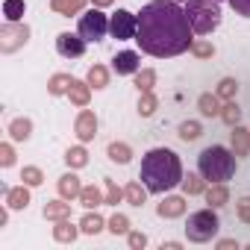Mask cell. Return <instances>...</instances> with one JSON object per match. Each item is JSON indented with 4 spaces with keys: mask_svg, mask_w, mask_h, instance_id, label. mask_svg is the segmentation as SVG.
Masks as SVG:
<instances>
[{
    "mask_svg": "<svg viewBox=\"0 0 250 250\" xmlns=\"http://www.w3.org/2000/svg\"><path fill=\"white\" fill-rule=\"evenodd\" d=\"M56 50L65 56V59H77V56H83V50H85V39L77 33H62L59 39H56Z\"/></svg>",
    "mask_w": 250,
    "mask_h": 250,
    "instance_id": "8",
    "label": "cell"
},
{
    "mask_svg": "<svg viewBox=\"0 0 250 250\" xmlns=\"http://www.w3.org/2000/svg\"><path fill=\"white\" fill-rule=\"evenodd\" d=\"M218 227H221V221H218V215L212 209H197L186 221V235H188V241L203 244V241H209L218 232Z\"/></svg>",
    "mask_w": 250,
    "mask_h": 250,
    "instance_id": "5",
    "label": "cell"
},
{
    "mask_svg": "<svg viewBox=\"0 0 250 250\" xmlns=\"http://www.w3.org/2000/svg\"><path fill=\"white\" fill-rule=\"evenodd\" d=\"M183 186H186V191H191V194H194V191H200V180H197V177L183 180Z\"/></svg>",
    "mask_w": 250,
    "mask_h": 250,
    "instance_id": "31",
    "label": "cell"
},
{
    "mask_svg": "<svg viewBox=\"0 0 250 250\" xmlns=\"http://www.w3.org/2000/svg\"><path fill=\"white\" fill-rule=\"evenodd\" d=\"M186 15L191 21V30L200 36H209L218 24H221V9L215 0H188Z\"/></svg>",
    "mask_w": 250,
    "mask_h": 250,
    "instance_id": "4",
    "label": "cell"
},
{
    "mask_svg": "<svg viewBox=\"0 0 250 250\" xmlns=\"http://www.w3.org/2000/svg\"><path fill=\"white\" fill-rule=\"evenodd\" d=\"M83 200H85V206H97V203H100L97 188H85V191H83Z\"/></svg>",
    "mask_w": 250,
    "mask_h": 250,
    "instance_id": "28",
    "label": "cell"
},
{
    "mask_svg": "<svg viewBox=\"0 0 250 250\" xmlns=\"http://www.w3.org/2000/svg\"><path fill=\"white\" fill-rule=\"evenodd\" d=\"M12 139H30V121H15L12 124Z\"/></svg>",
    "mask_w": 250,
    "mask_h": 250,
    "instance_id": "16",
    "label": "cell"
},
{
    "mask_svg": "<svg viewBox=\"0 0 250 250\" xmlns=\"http://www.w3.org/2000/svg\"><path fill=\"white\" fill-rule=\"evenodd\" d=\"M109 156L124 165V162H130V147H127V145H112V147H109Z\"/></svg>",
    "mask_w": 250,
    "mask_h": 250,
    "instance_id": "14",
    "label": "cell"
},
{
    "mask_svg": "<svg viewBox=\"0 0 250 250\" xmlns=\"http://www.w3.org/2000/svg\"><path fill=\"white\" fill-rule=\"evenodd\" d=\"M109 30H112V36H115L118 42H130V39H136V33H139V15H133V12H127V9H118V12L109 18Z\"/></svg>",
    "mask_w": 250,
    "mask_h": 250,
    "instance_id": "6",
    "label": "cell"
},
{
    "mask_svg": "<svg viewBox=\"0 0 250 250\" xmlns=\"http://www.w3.org/2000/svg\"><path fill=\"white\" fill-rule=\"evenodd\" d=\"M94 127H97V121L91 115H83L80 124H77V130H80V139H91L94 136Z\"/></svg>",
    "mask_w": 250,
    "mask_h": 250,
    "instance_id": "11",
    "label": "cell"
},
{
    "mask_svg": "<svg viewBox=\"0 0 250 250\" xmlns=\"http://www.w3.org/2000/svg\"><path fill=\"white\" fill-rule=\"evenodd\" d=\"M180 139H183V142H194V139H200V124L186 121L183 127H180Z\"/></svg>",
    "mask_w": 250,
    "mask_h": 250,
    "instance_id": "12",
    "label": "cell"
},
{
    "mask_svg": "<svg viewBox=\"0 0 250 250\" xmlns=\"http://www.w3.org/2000/svg\"><path fill=\"white\" fill-rule=\"evenodd\" d=\"M27 203H30L27 191H9V206H12V209H21V206H27Z\"/></svg>",
    "mask_w": 250,
    "mask_h": 250,
    "instance_id": "20",
    "label": "cell"
},
{
    "mask_svg": "<svg viewBox=\"0 0 250 250\" xmlns=\"http://www.w3.org/2000/svg\"><path fill=\"white\" fill-rule=\"evenodd\" d=\"M88 83H91L94 88H103V85H106V74H103V68H91V74H88Z\"/></svg>",
    "mask_w": 250,
    "mask_h": 250,
    "instance_id": "22",
    "label": "cell"
},
{
    "mask_svg": "<svg viewBox=\"0 0 250 250\" xmlns=\"http://www.w3.org/2000/svg\"><path fill=\"white\" fill-rule=\"evenodd\" d=\"M68 165H85V153L83 150H68Z\"/></svg>",
    "mask_w": 250,
    "mask_h": 250,
    "instance_id": "25",
    "label": "cell"
},
{
    "mask_svg": "<svg viewBox=\"0 0 250 250\" xmlns=\"http://www.w3.org/2000/svg\"><path fill=\"white\" fill-rule=\"evenodd\" d=\"M100 229H103V221H100L97 215H85V218H83V232L94 235V232H100Z\"/></svg>",
    "mask_w": 250,
    "mask_h": 250,
    "instance_id": "15",
    "label": "cell"
},
{
    "mask_svg": "<svg viewBox=\"0 0 250 250\" xmlns=\"http://www.w3.org/2000/svg\"><path fill=\"white\" fill-rule=\"evenodd\" d=\"M174 3H180V0H174Z\"/></svg>",
    "mask_w": 250,
    "mask_h": 250,
    "instance_id": "36",
    "label": "cell"
},
{
    "mask_svg": "<svg viewBox=\"0 0 250 250\" xmlns=\"http://www.w3.org/2000/svg\"><path fill=\"white\" fill-rule=\"evenodd\" d=\"M59 188H62V194H77V191H80V183H77L74 174H68V177H62Z\"/></svg>",
    "mask_w": 250,
    "mask_h": 250,
    "instance_id": "17",
    "label": "cell"
},
{
    "mask_svg": "<svg viewBox=\"0 0 250 250\" xmlns=\"http://www.w3.org/2000/svg\"><path fill=\"white\" fill-rule=\"evenodd\" d=\"M229 6H232L241 18H250V0H229Z\"/></svg>",
    "mask_w": 250,
    "mask_h": 250,
    "instance_id": "24",
    "label": "cell"
},
{
    "mask_svg": "<svg viewBox=\"0 0 250 250\" xmlns=\"http://www.w3.org/2000/svg\"><path fill=\"white\" fill-rule=\"evenodd\" d=\"M183 209H186V200H183V197H168V200L159 206V215H162V218H177V215H183Z\"/></svg>",
    "mask_w": 250,
    "mask_h": 250,
    "instance_id": "10",
    "label": "cell"
},
{
    "mask_svg": "<svg viewBox=\"0 0 250 250\" xmlns=\"http://www.w3.org/2000/svg\"><path fill=\"white\" fill-rule=\"evenodd\" d=\"M109 229H112L115 235H118V232H127V229H130V227H127V218H124V215H115V218L109 221Z\"/></svg>",
    "mask_w": 250,
    "mask_h": 250,
    "instance_id": "23",
    "label": "cell"
},
{
    "mask_svg": "<svg viewBox=\"0 0 250 250\" xmlns=\"http://www.w3.org/2000/svg\"><path fill=\"white\" fill-rule=\"evenodd\" d=\"M106 30H109V21H106L103 12L91 9V12L80 15V36H83L85 42H100V39L106 36Z\"/></svg>",
    "mask_w": 250,
    "mask_h": 250,
    "instance_id": "7",
    "label": "cell"
},
{
    "mask_svg": "<svg viewBox=\"0 0 250 250\" xmlns=\"http://www.w3.org/2000/svg\"><path fill=\"white\" fill-rule=\"evenodd\" d=\"M65 212H68L65 203H59V206H47V209H44V218H62Z\"/></svg>",
    "mask_w": 250,
    "mask_h": 250,
    "instance_id": "29",
    "label": "cell"
},
{
    "mask_svg": "<svg viewBox=\"0 0 250 250\" xmlns=\"http://www.w3.org/2000/svg\"><path fill=\"white\" fill-rule=\"evenodd\" d=\"M197 171H200V177L203 180H209V183H227L232 174H235V156L227 150V147H221V145H212V147H206L200 156H197Z\"/></svg>",
    "mask_w": 250,
    "mask_h": 250,
    "instance_id": "3",
    "label": "cell"
},
{
    "mask_svg": "<svg viewBox=\"0 0 250 250\" xmlns=\"http://www.w3.org/2000/svg\"><path fill=\"white\" fill-rule=\"evenodd\" d=\"M200 112H203V115H218V100L209 97V94H203V97H200Z\"/></svg>",
    "mask_w": 250,
    "mask_h": 250,
    "instance_id": "18",
    "label": "cell"
},
{
    "mask_svg": "<svg viewBox=\"0 0 250 250\" xmlns=\"http://www.w3.org/2000/svg\"><path fill=\"white\" fill-rule=\"evenodd\" d=\"M3 12H6L9 21H18V18L24 15V0H6V3H3Z\"/></svg>",
    "mask_w": 250,
    "mask_h": 250,
    "instance_id": "13",
    "label": "cell"
},
{
    "mask_svg": "<svg viewBox=\"0 0 250 250\" xmlns=\"http://www.w3.org/2000/svg\"><path fill=\"white\" fill-rule=\"evenodd\" d=\"M3 165H12V150L9 147H3Z\"/></svg>",
    "mask_w": 250,
    "mask_h": 250,
    "instance_id": "35",
    "label": "cell"
},
{
    "mask_svg": "<svg viewBox=\"0 0 250 250\" xmlns=\"http://www.w3.org/2000/svg\"><path fill=\"white\" fill-rule=\"evenodd\" d=\"M206 200H209L212 206H224V200H227V191L221 188V183H218V188H212V191L206 194Z\"/></svg>",
    "mask_w": 250,
    "mask_h": 250,
    "instance_id": "19",
    "label": "cell"
},
{
    "mask_svg": "<svg viewBox=\"0 0 250 250\" xmlns=\"http://www.w3.org/2000/svg\"><path fill=\"white\" fill-rule=\"evenodd\" d=\"M232 91H235V83L232 80H224L221 83V94H232Z\"/></svg>",
    "mask_w": 250,
    "mask_h": 250,
    "instance_id": "33",
    "label": "cell"
},
{
    "mask_svg": "<svg viewBox=\"0 0 250 250\" xmlns=\"http://www.w3.org/2000/svg\"><path fill=\"white\" fill-rule=\"evenodd\" d=\"M24 180H27L30 186H39V183H42V171H39V168H27V171H24Z\"/></svg>",
    "mask_w": 250,
    "mask_h": 250,
    "instance_id": "26",
    "label": "cell"
},
{
    "mask_svg": "<svg viewBox=\"0 0 250 250\" xmlns=\"http://www.w3.org/2000/svg\"><path fill=\"white\" fill-rule=\"evenodd\" d=\"M127 197H130L136 206H142V200H145V191H142L139 186H130V188H127Z\"/></svg>",
    "mask_w": 250,
    "mask_h": 250,
    "instance_id": "27",
    "label": "cell"
},
{
    "mask_svg": "<svg viewBox=\"0 0 250 250\" xmlns=\"http://www.w3.org/2000/svg\"><path fill=\"white\" fill-rule=\"evenodd\" d=\"M224 118H227L229 124H235V121H238V106H227V112H224Z\"/></svg>",
    "mask_w": 250,
    "mask_h": 250,
    "instance_id": "32",
    "label": "cell"
},
{
    "mask_svg": "<svg viewBox=\"0 0 250 250\" xmlns=\"http://www.w3.org/2000/svg\"><path fill=\"white\" fill-rule=\"evenodd\" d=\"M191 21L186 9L174 0H153L145 3L139 12V33L136 42L142 53L156 56V59H171L180 56L191 47Z\"/></svg>",
    "mask_w": 250,
    "mask_h": 250,
    "instance_id": "1",
    "label": "cell"
},
{
    "mask_svg": "<svg viewBox=\"0 0 250 250\" xmlns=\"http://www.w3.org/2000/svg\"><path fill=\"white\" fill-rule=\"evenodd\" d=\"M53 235H56L59 241H74V235H77V229H74V227H68V224H59Z\"/></svg>",
    "mask_w": 250,
    "mask_h": 250,
    "instance_id": "21",
    "label": "cell"
},
{
    "mask_svg": "<svg viewBox=\"0 0 250 250\" xmlns=\"http://www.w3.org/2000/svg\"><path fill=\"white\" fill-rule=\"evenodd\" d=\"M112 65H115L118 74H136V71H139V53L124 50V53H118V56L112 59Z\"/></svg>",
    "mask_w": 250,
    "mask_h": 250,
    "instance_id": "9",
    "label": "cell"
},
{
    "mask_svg": "<svg viewBox=\"0 0 250 250\" xmlns=\"http://www.w3.org/2000/svg\"><path fill=\"white\" fill-rule=\"evenodd\" d=\"M139 180L145 183L147 191L153 194H162V191H171L183 183V162L174 150L168 147H153L145 153L142 159V171H139Z\"/></svg>",
    "mask_w": 250,
    "mask_h": 250,
    "instance_id": "2",
    "label": "cell"
},
{
    "mask_svg": "<svg viewBox=\"0 0 250 250\" xmlns=\"http://www.w3.org/2000/svg\"><path fill=\"white\" fill-rule=\"evenodd\" d=\"M241 218H244V221H250V200H247V197L241 200Z\"/></svg>",
    "mask_w": 250,
    "mask_h": 250,
    "instance_id": "34",
    "label": "cell"
},
{
    "mask_svg": "<svg viewBox=\"0 0 250 250\" xmlns=\"http://www.w3.org/2000/svg\"><path fill=\"white\" fill-rule=\"evenodd\" d=\"M145 244H147L145 232H130V247H145Z\"/></svg>",
    "mask_w": 250,
    "mask_h": 250,
    "instance_id": "30",
    "label": "cell"
}]
</instances>
